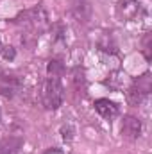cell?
Here are the masks:
<instances>
[{
	"mask_svg": "<svg viewBox=\"0 0 152 154\" xmlns=\"http://www.w3.org/2000/svg\"><path fill=\"white\" fill-rule=\"evenodd\" d=\"M63 99H65V88L61 84V79L48 75L41 86V102L45 109H50V111L57 109L63 104Z\"/></svg>",
	"mask_w": 152,
	"mask_h": 154,
	"instance_id": "6da1fadb",
	"label": "cell"
},
{
	"mask_svg": "<svg viewBox=\"0 0 152 154\" xmlns=\"http://www.w3.org/2000/svg\"><path fill=\"white\" fill-rule=\"evenodd\" d=\"M150 90H152V77L147 72L141 77L134 79L132 84L129 86V90H127V100H129V104H132V106L141 104L143 99L150 93Z\"/></svg>",
	"mask_w": 152,
	"mask_h": 154,
	"instance_id": "7a4b0ae2",
	"label": "cell"
},
{
	"mask_svg": "<svg viewBox=\"0 0 152 154\" xmlns=\"http://www.w3.org/2000/svg\"><path fill=\"white\" fill-rule=\"evenodd\" d=\"M147 13V5L143 0H120L116 4V14L123 22L140 20Z\"/></svg>",
	"mask_w": 152,
	"mask_h": 154,
	"instance_id": "3957f363",
	"label": "cell"
},
{
	"mask_svg": "<svg viewBox=\"0 0 152 154\" xmlns=\"http://www.w3.org/2000/svg\"><path fill=\"white\" fill-rule=\"evenodd\" d=\"M22 90V79L9 72H0V95L5 99H13Z\"/></svg>",
	"mask_w": 152,
	"mask_h": 154,
	"instance_id": "277c9868",
	"label": "cell"
},
{
	"mask_svg": "<svg viewBox=\"0 0 152 154\" xmlns=\"http://www.w3.org/2000/svg\"><path fill=\"white\" fill-rule=\"evenodd\" d=\"M70 5V13L74 14L77 22L81 23H88L93 16V7L90 0H68Z\"/></svg>",
	"mask_w": 152,
	"mask_h": 154,
	"instance_id": "5b68a950",
	"label": "cell"
},
{
	"mask_svg": "<svg viewBox=\"0 0 152 154\" xmlns=\"http://www.w3.org/2000/svg\"><path fill=\"white\" fill-rule=\"evenodd\" d=\"M141 134V120L134 115H125L122 120V136L127 140H138Z\"/></svg>",
	"mask_w": 152,
	"mask_h": 154,
	"instance_id": "8992f818",
	"label": "cell"
},
{
	"mask_svg": "<svg viewBox=\"0 0 152 154\" xmlns=\"http://www.w3.org/2000/svg\"><path fill=\"white\" fill-rule=\"evenodd\" d=\"M93 106H95V111L106 120H113L114 116H118V113H120L118 104L109 100V99H97Z\"/></svg>",
	"mask_w": 152,
	"mask_h": 154,
	"instance_id": "52a82bcc",
	"label": "cell"
},
{
	"mask_svg": "<svg viewBox=\"0 0 152 154\" xmlns=\"http://www.w3.org/2000/svg\"><path fill=\"white\" fill-rule=\"evenodd\" d=\"M23 147V136L13 134L0 140V154H18Z\"/></svg>",
	"mask_w": 152,
	"mask_h": 154,
	"instance_id": "ba28073f",
	"label": "cell"
},
{
	"mask_svg": "<svg viewBox=\"0 0 152 154\" xmlns=\"http://www.w3.org/2000/svg\"><path fill=\"white\" fill-rule=\"evenodd\" d=\"M99 48L102 50V52H108V54H116L118 50H116V43L113 41V38L109 36V34H104L102 38L99 39Z\"/></svg>",
	"mask_w": 152,
	"mask_h": 154,
	"instance_id": "9c48e42d",
	"label": "cell"
},
{
	"mask_svg": "<svg viewBox=\"0 0 152 154\" xmlns=\"http://www.w3.org/2000/svg\"><path fill=\"white\" fill-rule=\"evenodd\" d=\"M47 72H48V75H52V77H59L65 72L63 61H61V59H50L48 65H47Z\"/></svg>",
	"mask_w": 152,
	"mask_h": 154,
	"instance_id": "30bf717a",
	"label": "cell"
},
{
	"mask_svg": "<svg viewBox=\"0 0 152 154\" xmlns=\"http://www.w3.org/2000/svg\"><path fill=\"white\" fill-rule=\"evenodd\" d=\"M150 41H152V32H147L145 34V38H143V41H141V50H143V54H145V59L147 61H150V57H152V48H150Z\"/></svg>",
	"mask_w": 152,
	"mask_h": 154,
	"instance_id": "8fae6325",
	"label": "cell"
},
{
	"mask_svg": "<svg viewBox=\"0 0 152 154\" xmlns=\"http://www.w3.org/2000/svg\"><path fill=\"white\" fill-rule=\"evenodd\" d=\"M0 52H2V56H4L5 59H14V54H16L13 47H2Z\"/></svg>",
	"mask_w": 152,
	"mask_h": 154,
	"instance_id": "7c38bea8",
	"label": "cell"
},
{
	"mask_svg": "<svg viewBox=\"0 0 152 154\" xmlns=\"http://www.w3.org/2000/svg\"><path fill=\"white\" fill-rule=\"evenodd\" d=\"M43 154H65V152L61 149H57V147H50V149H47Z\"/></svg>",
	"mask_w": 152,
	"mask_h": 154,
	"instance_id": "4fadbf2b",
	"label": "cell"
},
{
	"mask_svg": "<svg viewBox=\"0 0 152 154\" xmlns=\"http://www.w3.org/2000/svg\"><path fill=\"white\" fill-rule=\"evenodd\" d=\"M0 120H2V109H0Z\"/></svg>",
	"mask_w": 152,
	"mask_h": 154,
	"instance_id": "5bb4252c",
	"label": "cell"
},
{
	"mask_svg": "<svg viewBox=\"0 0 152 154\" xmlns=\"http://www.w3.org/2000/svg\"><path fill=\"white\" fill-rule=\"evenodd\" d=\"M0 50H2V47H0Z\"/></svg>",
	"mask_w": 152,
	"mask_h": 154,
	"instance_id": "9a60e30c",
	"label": "cell"
}]
</instances>
